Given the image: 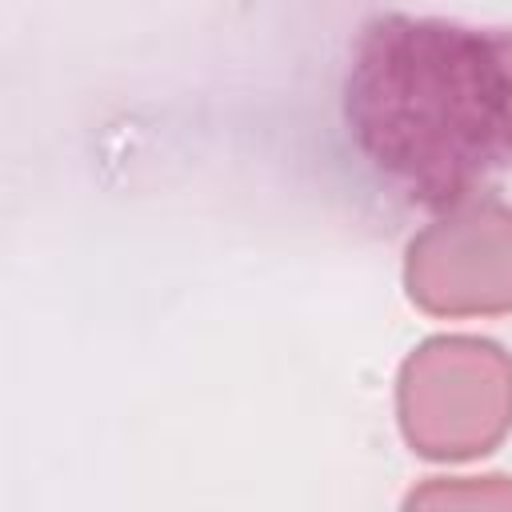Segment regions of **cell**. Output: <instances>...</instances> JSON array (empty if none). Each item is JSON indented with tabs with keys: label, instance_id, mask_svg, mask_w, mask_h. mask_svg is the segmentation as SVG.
I'll use <instances>...</instances> for the list:
<instances>
[{
	"label": "cell",
	"instance_id": "obj_2",
	"mask_svg": "<svg viewBox=\"0 0 512 512\" xmlns=\"http://www.w3.org/2000/svg\"><path fill=\"white\" fill-rule=\"evenodd\" d=\"M452 240L472 256H448L420 240L408 244V296L440 316L508 312L512 308V208L484 200L444 216Z\"/></svg>",
	"mask_w": 512,
	"mask_h": 512
},
{
	"label": "cell",
	"instance_id": "obj_3",
	"mask_svg": "<svg viewBox=\"0 0 512 512\" xmlns=\"http://www.w3.org/2000/svg\"><path fill=\"white\" fill-rule=\"evenodd\" d=\"M404 512H460V504H456V492H452L448 480H432V484H424L408 496ZM484 512H512V484L508 480L500 484V492L488 500Z\"/></svg>",
	"mask_w": 512,
	"mask_h": 512
},
{
	"label": "cell",
	"instance_id": "obj_1",
	"mask_svg": "<svg viewBox=\"0 0 512 512\" xmlns=\"http://www.w3.org/2000/svg\"><path fill=\"white\" fill-rule=\"evenodd\" d=\"M344 120L360 156L412 204H468L512 164L504 32L404 12L372 16L352 48Z\"/></svg>",
	"mask_w": 512,
	"mask_h": 512
},
{
	"label": "cell",
	"instance_id": "obj_4",
	"mask_svg": "<svg viewBox=\"0 0 512 512\" xmlns=\"http://www.w3.org/2000/svg\"><path fill=\"white\" fill-rule=\"evenodd\" d=\"M504 44H508V56H512V32H504Z\"/></svg>",
	"mask_w": 512,
	"mask_h": 512
}]
</instances>
